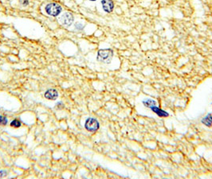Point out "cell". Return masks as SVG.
<instances>
[{
  "label": "cell",
  "instance_id": "cell-1",
  "mask_svg": "<svg viewBox=\"0 0 212 179\" xmlns=\"http://www.w3.org/2000/svg\"><path fill=\"white\" fill-rule=\"evenodd\" d=\"M112 57H113V51L111 49H102L98 51L97 59L100 62L109 64L112 61Z\"/></svg>",
  "mask_w": 212,
  "mask_h": 179
},
{
  "label": "cell",
  "instance_id": "cell-2",
  "mask_svg": "<svg viewBox=\"0 0 212 179\" xmlns=\"http://www.w3.org/2000/svg\"><path fill=\"white\" fill-rule=\"evenodd\" d=\"M45 13L48 15L53 16V17H57V15H59L61 12L62 11V8L59 4L55 3H48L45 7Z\"/></svg>",
  "mask_w": 212,
  "mask_h": 179
},
{
  "label": "cell",
  "instance_id": "cell-3",
  "mask_svg": "<svg viewBox=\"0 0 212 179\" xmlns=\"http://www.w3.org/2000/svg\"><path fill=\"white\" fill-rule=\"evenodd\" d=\"M85 127L88 132H95L99 129L100 124H99V122L98 120L94 118H89L85 121Z\"/></svg>",
  "mask_w": 212,
  "mask_h": 179
},
{
  "label": "cell",
  "instance_id": "cell-4",
  "mask_svg": "<svg viewBox=\"0 0 212 179\" xmlns=\"http://www.w3.org/2000/svg\"><path fill=\"white\" fill-rule=\"evenodd\" d=\"M60 23L65 26H70L73 23V16L71 13H64L60 18Z\"/></svg>",
  "mask_w": 212,
  "mask_h": 179
},
{
  "label": "cell",
  "instance_id": "cell-5",
  "mask_svg": "<svg viewBox=\"0 0 212 179\" xmlns=\"http://www.w3.org/2000/svg\"><path fill=\"white\" fill-rule=\"evenodd\" d=\"M103 10L106 13H111L114 8V3L112 0H101Z\"/></svg>",
  "mask_w": 212,
  "mask_h": 179
},
{
  "label": "cell",
  "instance_id": "cell-6",
  "mask_svg": "<svg viewBox=\"0 0 212 179\" xmlns=\"http://www.w3.org/2000/svg\"><path fill=\"white\" fill-rule=\"evenodd\" d=\"M44 96L48 99H51V100H55L57 99L58 97V92L54 88H51V89H48L44 94Z\"/></svg>",
  "mask_w": 212,
  "mask_h": 179
},
{
  "label": "cell",
  "instance_id": "cell-7",
  "mask_svg": "<svg viewBox=\"0 0 212 179\" xmlns=\"http://www.w3.org/2000/svg\"><path fill=\"white\" fill-rule=\"evenodd\" d=\"M151 108V110H152V112H155L156 114L158 116L160 117H167L168 115H169V114L167 113V112H165V111H164V110H162L161 108H160V107H158L156 105H154V106H152V107H150Z\"/></svg>",
  "mask_w": 212,
  "mask_h": 179
},
{
  "label": "cell",
  "instance_id": "cell-8",
  "mask_svg": "<svg viewBox=\"0 0 212 179\" xmlns=\"http://www.w3.org/2000/svg\"><path fill=\"white\" fill-rule=\"evenodd\" d=\"M202 123L204 124L207 127H211L212 125V115L211 113L207 115V116H205L202 119Z\"/></svg>",
  "mask_w": 212,
  "mask_h": 179
},
{
  "label": "cell",
  "instance_id": "cell-9",
  "mask_svg": "<svg viewBox=\"0 0 212 179\" xmlns=\"http://www.w3.org/2000/svg\"><path fill=\"white\" fill-rule=\"evenodd\" d=\"M142 103L143 104L147 107H151L152 106L156 105V101L155 99H145L143 100Z\"/></svg>",
  "mask_w": 212,
  "mask_h": 179
},
{
  "label": "cell",
  "instance_id": "cell-10",
  "mask_svg": "<svg viewBox=\"0 0 212 179\" xmlns=\"http://www.w3.org/2000/svg\"><path fill=\"white\" fill-rule=\"evenodd\" d=\"M21 125H22L21 121L19 120V119H14L12 122L10 123V126H11L12 127H14V128H18V127H21Z\"/></svg>",
  "mask_w": 212,
  "mask_h": 179
},
{
  "label": "cell",
  "instance_id": "cell-11",
  "mask_svg": "<svg viewBox=\"0 0 212 179\" xmlns=\"http://www.w3.org/2000/svg\"><path fill=\"white\" fill-rule=\"evenodd\" d=\"M8 120L7 118L4 115H0V125H3V126H5V125L7 124Z\"/></svg>",
  "mask_w": 212,
  "mask_h": 179
},
{
  "label": "cell",
  "instance_id": "cell-12",
  "mask_svg": "<svg viewBox=\"0 0 212 179\" xmlns=\"http://www.w3.org/2000/svg\"><path fill=\"white\" fill-rule=\"evenodd\" d=\"M84 27H85V26L83 25L82 23H77L76 24H75V29H76V30H82L83 29H84Z\"/></svg>",
  "mask_w": 212,
  "mask_h": 179
},
{
  "label": "cell",
  "instance_id": "cell-13",
  "mask_svg": "<svg viewBox=\"0 0 212 179\" xmlns=\"http://www.w3.org/2000/svg\"><path fill=\"white\" fill-rule=\"evenodd\" d=\"M19 2L24 7H26V6L29 5V0H19Z\"/></svg>",
  "mask_w": 212,
  "mask_h": 179
},
{
  "label": "cell",
  "instance_id": "cell-14",
  "mask_svg": "<svg viewBox=\"0 0 212 179\" xmlns=\"http://www.w3.org/2000/svg\"><path fill=\"white\" fill-rule=\"evenodd\" d=\"M7 175V171L6 170H1L0 171V178H3V177H5Z\"/></svg>",
  "mask_w": 212,
  "mask_h": 179
},
{
  "label": "cell",
  "instance_id": "cell-15",
  "mask_svg": "<svg viewBox=\"0 0 212 179\" xmlns=\"http://www.w3.org/2000/svg\"><path fill=\"white\" fill-rule=\"evenodd\" d=\"M63 107H64V105L61 102L57 103V105H56V107H57V109H62V108H63Z\"/></svg>",
  "mask_w": 212,
  "mask_h": 179
},
{
  "label": "cell",
  "instance_id": "cell-16",
  "mask_svg": "<svg viewBox=\"0 0 212 179\" xmlns=\"http://www.w3.org/2000/svg\"><path fill=\"white\" fill-rule=\"evenodd\" d=\"M89 1H92V2H94V1H96V0H89Z\"/></svg>",
  "mask_w": 212,
  "mask_h": 179
}]
</instances>
